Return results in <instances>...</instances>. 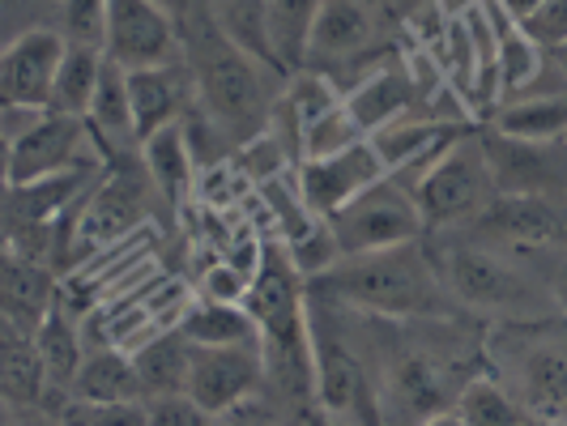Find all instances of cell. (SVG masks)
<instances>
[{"label":"cell","mask_w":567,"mask_h":426,"mask_svg":"<svg viewBox=\"0 0 567 426\" xmlns=\"http://www.w3.org/2000/svg\"><path fill=\"white\" fill-rule=\"evenodd\" d=\"M179 30H184V60L193 69V90H197L193 103L209 115V124L227 137L230 149H239L274 124L286 90V82L278 77L282 69L274 60L256 56L252 48H244L214 18L209 0H200L179 22Z\"/></svg>","instance_id":"6da1fadb"},{"label":"cell","mask_w":567,"mask_h":426,"mask_svg":"<svg viewBox=\"0 0 567 426\" xmlns=\"http://www.w3.org/2000/svg\"><path fill=\"white\" fill-rule=\"evenodd\" d=\"M308 294L333 303V308H354V312L389 315V320L465 315L444 282L440 256L431 252L423 239L341 256L333 269H324L320 278L308 282Z\"/></svg>","instance_id":"7a4b0ae2"},{"label":"cell","mask_w":567,"mask_h":426,"mask_svg":"<svg viewBox=\"0 0 567 426\" xmlns=\"http://www.w3.org/2000/svg\"><path fill=\"white\" fill-rule=\"evenodd\" d=\"M440 269L444 282L470 320H491V324H516V320H550L555 299L542 282L538 264L525 248H504L478 235L453 230L440 248Z\"/></svg>","instance_id":"3957f363"},{"label":"cell","mask_w":567,"mask_h":426,"mask_svg":"<svg viewBox=\"0 0 567 426\" xmlns=\"http://www.w3.org/2000/svg\"><path fill=\"white\" fill-rule=\"evenodd\" d=\"M491 371L520 397L534 423H567V320L495 324L483 341Z\"/></svg>","instance_id":"277c9868"},{"label":"cell","mask_w":567,"mask_h":426,"mask_svg":"<svg viewBox=\"0 0 567 426\" xmlns=\"http://www.w3.org/2000/svg\"><path fill=\"white\" fill-rule=\"evenodd\" d=\"M414 197L426 218V230H461L499 197V179L486 158L483 133H456L449 149L426 167L414 184Z\"/></svg>","instance_id":"5b68a950"},{"label":"cell","mask_w":567,"mask_h":426,"mask_svg":"<svg viewBox=\"0 0 567 426\" xmlns=\"http://www.w3.org/2000/svg\"><path fill=\"white\" fill-rule=\"evenodd\" d=\"M384 22L389 13H380L368 0H324L312 30L308 64L324 69L341 90H354L375 64L393 56V48L384 43Z\"/></svg>","instance_id":"8992f818"},{"label":"cell","mask_w":567,"mask_h":426,"mask_svg":"<svg viewBox=\"0 0 567 426\" xmlns=\"http://www.w3.org/2000/svg\"><path fill=\"white\" fill-rule=\"evenodd\" d=\"M312 315V354H316V397L329 423H354V418H380L371 397V375L363 354L341 329L338 308L308 294Z\"/></svg>","instance_id":"52a82bcc"},{"label":"cell","mask_w":567,"mask_h":426,"mask_svg":"<svg viewBox=\"0 0 567 426\" xmlns=\"http://www.w3.org/2000/svg\"><path fill=\"white\" fill-rule=\"evenodd\" d=\"M329 222L338 230V243L346 256L393 248V243H410V239L426 235V218L419 209L414 188L398 179L393 170L384 179H375L368 193H359L346 209H338Z\"/></svg>","instance_id":"ba28073f"},{"label":"cell","mask_w":567,"mask_h":426,"mask_svg":"<svg viewBox=\"0 0 567 426\" xmlns=\"http://www.w3.org/2000/svg\"><path fill=\"white\" fill-rule=\"evenodd\" d=\"M150 193H158V188H154L145 163L142 175L133 167H124V163L103 170L99 184L85 193L82 209H78V252L107 248L115 239L133 235L145 222V214H150Z\"/></svg>","instance_id":"9c48e42d"},{"label":"cell","mask_w":567,"mask_h":426,"mask_svg":"<svg viewBox=\"0 0 567 426\" xmlns=\"http://www.w3.org/2000/svg\"><path fill=\"white\" fill-rule=\"evenodd\" d=\"M94 128L85 115L69 112H48L43 124H34L22 142L4 145V184H30V179H43V175H56L94 158V154H107V149H94Z\"/></svg>","instance_id":"30bf717a"},{"label":"cell","mask_w":567,"mask_h":426,"mask_svg":"<svg viewBox=\"0 0 567 426\" xmlns=\"http://www.w3.org/2000/svg\"><path fill=\"white\" fill-rule=\"evenodd\" d=\"M103 52L124 69L167 64L184 56V30L158 0H107Z\"/></svg>","instance_id":"8fae6325"},{"label":"cell","mask_w":567,"mask_h":426,"mask_svg":"<svg viewBox=\"0 0 567 426\" xmlns=\"http://www.w3.org/2000/svg\"><path fill=\"white\" fill-rule=\"evenodd\" d=\"M265 388V350L260 341L239 345H197L193 341V375L188 393L200 401V409L218 423L239 397Z\"/></svg>","instance_id":"7c38bea8"},{"label":"cell","mask_w":567,"mask_h":426,"mask_svg":"<svg viewBox=\"0 0 567 426\" xmlns=\"http://www.w3.org/2000/svg\"><path fill=\"white\" fill-rule=\"evenodd\" d=\"M486 158L499 179V193L525 197H567V142H520L504 133H483Z\"/></svg>","instance_id":"4fadbf2b"},{"label":"cell","mask_w":567,"mask_h":426,"mask_svg":"<svg viewBox=\"0 0 567 426\" xmlns=\"http://www.w3.org/2000/svg\"><path fill=\"white\" fill-rule=\"evenodd\" d=\"M69 52V34L52 27L22 30L0 56V103H39L52 107L60 64Z\"/></svg>","instance_id":"5bb4252c"},{"label":"cell","mask_w":567,"mask_h":426,"mask_svg":"<svg viewBox=\"0 0 567 426\" xmlns=\"http://www.w3.org/2000/svg\"><path fill=\"white\" fill-rule=\"evenodd\" d=\"M389 167L384 158L375 154L371 142H359L341 154H329V158H303L295 167V179L303 188V200L312 205L320 218H333L338 209H346L359 193H368L375 179H384Z\"/></svg>","instance_id":"9a60e30c"},{"label":"cell","mask_w":567,"mask_h":426,"mask_svg":"<svg viewBox=\"0 0 567 426\" xmlns=\"http://www.w3.org/2000/svg\"><path fill=\"white\" fill-rule=\"evenodd\" d=\"M52 393L48 363L34 345V333L0 320V401H4V423H34L48 418L43 405Z\"/></svg>","instance_id":"2e32d148"},{"label":"cell","mask_w":567,"mask_h":426,"mask_svg":"<svg viewBox=\"0 0 567 426\" xmlns=\"http://www.w3.org/2000/svg\"><path fill=\"white\" fill-rule=\"evenodd\" d=\"M461 230L491 239V243H504V248H542V243L564 239V209L550 197L499 193L470 227Z\"/></svg>","instance_id":"e0dca14e"},{"label":"cell","mask_w":567,"mask_h":426,"mask_svg":"<svg viewBox=\"0 0 567 426\" xmlns=\"http://www.w3.org/2000/svg\"><path fill=\"white\" fill-rule=\"evenodd\" d=\"M128 90H133V112H137V133L142 142L150 133H158L171 120H184L193 107L197 90H193V69L188 60H167V64H142L128 69Z\"/></svg>","instance_id":"ac0fdd59"},{"label":"cell","mask_w":567,"mask_h":426,"mask_svg":"<svg viewBox=\"0 0 567 426\" xmlns=\"http://www.w3.org/2000/svg\"><path fill=\"white\" fill-rule=\"evenodd\" d=\"M56 273L52 264H39L18 252H4L0 260V320L34 333L43 315L56 308Z\"/></svg>","instance_id":"d6986e66"},{"label":"cell","mask_w":567,"mask_h":426,"mask_svg":"<svg viewBox=\"0 0 567 426\" xmlns=\"http://www.w3.org/2000/svg\"><path fill=\"white\" fill-rule=\"evenodd\" d=\"M419 103H423L419 98V85H414V77H410V69H405V60L398 52L384 60V64H375L354 90H346V107L368 128V137L375 128L393 124L398 115L414 112Z\"/></svg>","instance_id":"ffe728a7"},{"label":"cell","mask_w":567,"mask_h":426,"mask_svg":"<svg viewBox=\"0 0 567 426\" xmlns=\"http://www.w3.org/2000/svg\"><path fill=\"white\" fill-rule=\"evenodd\" d=\"M142 380L133 367V350L115 341H85V359L73 380V401L82 405H115V401H142Z\"/></svg>","instance_id":"44dd1931"},{"label":"cell","mask_w":567,"mask_h":426,"mask_svg":"<svg viewBox=\"0 0 567 426\" xmlns=\"http://www.w3.org/2000/svg\"><path fill=\"white\" fill-rule=\"evenodd\" d=\"M85 120H90L94 137H99V145L107 154H124V149L142 145L137 112H133V90H128V69L120 60L103 56V73H99V85H94Z\"/></svg>","instance_id":"7402d4cb"},{"label":"cell","mask_w":567,"mask_h":426,"mask_svg":"<svg viewBox=\"0 0 567 426\" xmlns=\"http://www.w3.org/2000/svg\"><path fill=\"white\" fill-rule=\"evenodd\" d=\"M137 149H142V163H145V170H150V179H154V188H158V197L167 200V205L179 209L184 200L197 193L200 167H197L193 145H188V133H184V120L163 124V128L150 133Z\"/></svg>","instance_id":"603a6c76"},{"label":"cell","mask_w":567,"mask_h":426,"mask_svg":"<svg viewBox=\"0 0 567 426\" xmlns=\"http://www.w3.org/2000/svg\"><path fill=\"white\" fill-rule=\"evenodd\" d=\"M133 367L142 380L145 401L167 397V393H188V375H193V337L175 324L158 329L133 350Z\"/></svg>","instance_id":"cb8c5ba5"},{"label":"cell","mask_w":567,"mask_h":426,"mask_svg":"<svg viewBox=\"0 0 567 426\" xmlns=\"http://www.w3.org/2000/svg\"><path fill=\"white\" fill-rule=\"evenodd\" d=\"M486 128L520 137V142H564L567 133V94H525L499 103Z\"/></svg>","instance_id":"d4e9b609"},{"label":"cell","mask_w":567,"mask_h":426,"mask_svg":"<svg viewBox=\"0 0 567 426\" xmlns=\"http://www.w3.org/2000/svg\"><path fill=\"white\" fill-rule=\"evenodd\" d=\"M324 0H265V30H269V52L282 73H295L308 64L312 30Z\"/></svg>","instance_id":"484cf974"},{"label":"cell","mask_w":567,"mask_h":426,"mask_svg":"<svg viewBox=\"0 0 567 426\" xmlns=\"http://www.w3.org/2000/svg\"><path fill=\"white\" fill-rule=\"evenodd\" d=\"M34 345L48 363V375H52V388H64L73 393V380H78V367L85 359V337L78 315L69 312V303L56 299V308L43 315V324L34 329Z\"/></svg>","instance_id":"4316f807"},{"label":"cell","mask_w":567,"mask_h":426,"mask_svg":"<svg viewBox=\"0 0 567 426\" xmlns=\"http://www.w3.org/2000/svg\"><path fill=\"white\" fill-rule=\"evenodd\" d=\"M470 128V124H465ZM461 128L453 124H440V120H431L423 107H414V112L398 115L393 124H384V128H375L368 142L375 145V154L384 158V167L398 170L405 163H414V158H423L426 149H435V145L444 142V137H453Z\"/></svg>","instance_id":"83f0119b"},{"label":"cell","mask_w":567,"mask_h":426,"mask_svg":"<svg viewBox=\"0 0 567 426\" xmlns=\"http://www.w3.org/2000/svg\"><path fill=\"white\" fill-rule=\"evenodd\" d=\"M453 423H465V426H525V423H534V414L520 405V397L512 393V388L499 380V375H495V371H486V375H474V380L461 388L456 409H453Z\"/></svg>","instance_id":"f1b7e54d"},{"label":"cell","mask_w":567,"mask_h":426,"mask_svg":"<svg viewBox=\"0 0 567 426\" xmlns=\"http://www.w3.org/2000/svg\"><path fill=\"white\" fill-rule=\"evenodd\" d=\"M179 329L197 345H239V341H260V324L244 303H223V299H193Z\"/></svg>","instance_id":"f546056e"},{"label":"cell","mask_w":567,"mask_h":426,"mask_svg":"<svg viewBox=\"0 0 567 426\" xmlns=\"http://www.w3.org/2000/svg\"><path fill=\"white\" fill-rule=\"evenodd\" d=\"M103 48L94 43H73L69 39V52H64V64H60L56 90H52V107L69 115H85L90 112V98H94V85H99V73H103Z\"/></svg>","instance_id":"4dcf8cb0"},{"label":"cell","mask_w":567,"mask_h":426,"mask_svg":"<svg viewBox=\"0 0 567 426\" xmlns=\"http://www.w3.org/2000/svg\"><path fill=\"white\" fill-rule=\"evenodd\" d=\"M341 98H346V90H341L324 69H316V64H303V69L286 73L282 107L295 115V124H299V128H308V124L320 120L324 112H333Z\"/></svg>","instance_id":"1f68e13d"},{"label":"cell","mask_w":567,"mask_h":426,"mask_svg":"<svg viewBox=\"0 0 567 426\" xmlns=\"http://www.w3.org/2000/svg\"><path fill=\"white\" fill-rule=\"evenodd\" d=\"M359 142H368V128L354 120V112L341 98L333 112H324L303 128V158H329V154H341Z\"/></svg>","instance_id":"d6a6232c"},{"label":"cell","mask_w":567,"mask_h":426,"mask_svg":"<svg viewBox=\"0 0 567 426\" xmlns=\"http://www.w3.org/2000/svg\"><path fill=\"white\" fill-rule=\"evenodd\" d=\"M209 9H214V18L244 48H252L256 56L274 60V52H269V30H265V0H209Z\"/></svg>","instance_id":"836d02e7"},{"label":"cell","mask_w":567,"mask_h":426,"mask_svg":"<svg viewBox=\"0 0 567 426\" xmlns=\"http://www.w3.org/2000/svg\"><path fill=\"white\" fill-rule=\"evenodd\" d=\"M286 252H290V260H295V269L312 282V278H320L324 269H333L341 256V243H338V230H333V222L329 218H320L308 235H299V239H286Z\"/></svg>","instance_id":"e575fe53"},{"label":"cell","mask_w":567,"mask_h":426,"mask_svg":"<svg viewBox=\"0 0 567 426\" xmlns=\"http://www.w3.org/2000/svg\"><path fill=\"white\" fill-rule=\"evenodd\" d=\"M60 18H64V34L73 43H94L103 48V34H107V0H64L60 4Z\"/></svg>","instance_id":"d590c367"},{"label":"cell","mask_w":567,"mask_h":426,"mask_svg":"<svg viewBox=\"0 0 567 426\" xmlns=\"http://www.w3.org/2000/svg\"><path fill=\"white\" fill-rule=\"evenodd\" d=\"M248 285H252V273L235 260H223V264H205L200 273V299H223V303H244L248 299Z\"/></svg>","instance_id":"8d00e7d4"},{"label":"cell","mask_w":567,"mask_h":426,"mask_svg":"<svg viewBox=\"0 0 567 426\" xmlns=\"http://www.w3.org/2000/svg\"><path fill=\"white\" fill-rule=\"evenodd\" d=\"M529 260L538 264L542 282L550 290V299H555V312L567 320V243L564 239H555V243H542V248H525Z\"/></svg>","instance_id":"74e56055"},{"label":"cell","mask_w":567,"mask_h":426,"mask_svg":"<svg viewBox=\"0 0 567 426\" xmlns=\"http://www.w3.org/2000/svg\"><path fill=\"white\" fill-rule=\"evenodd\" d=\"M145 409H150V426H205V423H214V418L200 409V401L193 397V393L150 397L145 401Z\"/></svg>","instance_id":"f35d334b"},{"label":"cell","mask_w":567,"mask_h":426,"mask_svg":"<svg viewBox=\"0 0 567 426\" xmlns=\"http://www.w3.org/2000/svg\"><path fill=\"white\" fill-rule=\"evenodd\" d=\"M52 107H39V103H0V137L4 145L22 142L34 124H43Z\"/></svg>","instance_id":"ab89813d"},{"label":"cell","mask_w":567,"mask_h":426,"mask_svg":"<svg viewBox=\"0 0 567 426\" xmlns=\"http://www.w3.org/2000/svg\"><path fill=\"white\" fill-rule=\"evenodd\" d=\"M525 30H529L538 43H546V48L564 43L567 39V0H546V9H542Z\"/></svg>","instance_id":"60d3db41"},{"label":"cell","mask_w":567,"mask_h":426,"mask_svg":"<svg viewBox=\"0 0 567 426\" xmlns=\"http://www.w3.org/2000/svg\"><path fill=\"white\" fill-rule=\"evenodd\" d=\"M499 4H504V13H508V18H516L520 27H529L542 9H546V0H499Z\"/></svg>","instance_id":"b9f144b4"},{"label":"cell","mask_w":567,"mask_h":426,"mask_svg":"<svg viewBox=\"0 0 567 426\" xmlns=\"http://www.w3.org/2000/svg\"><path fill=\"white\" fill-rule=\"evenodd\" d=\"M158 4H163V9H167L171 18H179V22H184V18H188V13H193V9H197L200 0H158Z\"/></svg>","instance_id":"7bdbcfd3"},{"label":"cell","mask_w":567,"mask_h":426,"mask_svg":"<svg viewBox=\"0 0 567 426\" xmlns=\"http://www.w3.org/2000/svg\"><path fill=\"white\" fill-rule=\"evenodd\" d=\"M550 60L559 64V73H564V82H567V39H564V43H555V48H550Z\"/></svg>","instance_id":"ee69618b"},{"label":"cell","mask_w":567,"mask_h":426,"mask_svg":"<svg viewBox=\"0 0 567 426\" xmlns=\"http://www.w3.org/2000/svg\"><path fill=\"white\" fill-rule=\"evenodd\" d=\"M368 4H375V9H380V13H393V9H398L401 0H368Z\"/></svg>","instance_id":"f6af8a7d"},{"label":"cell","mask_w":567,"mask_h":426,"mask_svg":"<svg viewBox=\"0 0 567 426\" xmlns=\"http://www.w3.org/2000/svg\"><path fill=\"white\" fill-rule=\"evenodd\" d=\"M564 142H567V133H564Z\"/></svg>","instance_id":"bcb514c9"}]
</instances>
